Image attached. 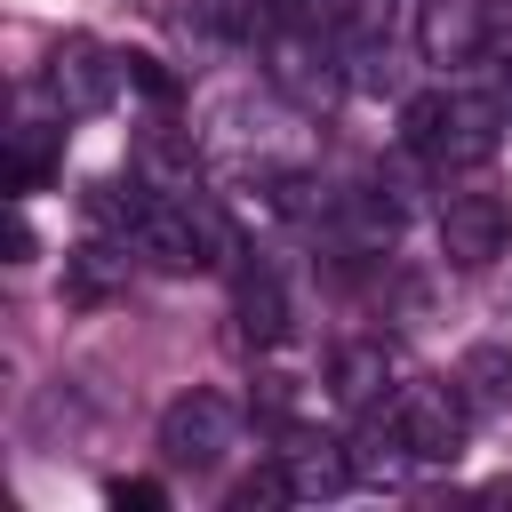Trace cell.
<instances>
[{
	"mask_svg": "<svg viewBox=\"0 0 512 512\" xmlns=\"http://www.w3.org/2000/svg\"><path fill=\"white\" fill-rule=\"evenodd\" d=\"M456 384H464L472 416H504V408H512V352H504V344H472V352L456 360Z\"/></svg>",
	"mask_w": 512,
	"mask_h": 512,
	"instance_id": "obj_10",
	"label": "cell"
},
{
	"mask_svg": "<svg viewBox=\"0 0 512 512\" xmlns=\"http://www.w3.org/2000/svg\"><path fill=\"white\" fill-rule=\"evenodd\" d=\"M504 232H512V216H504L496 192H448V200H440V256H448L456 272L496 264V256H504Z\"/></svg>",
	"mask_w": 512,
	"mask_h": 512,
	"instance_id": "obj_6",
	"label": "cell"
},
{
	"mask_svg": "<svg viewBox=\"0 0 512 512\" xmlns=\"http://www.w3.org/2000/svg\"><path fill=\"white\" fill-rule=\"evenodd\" d=\"M40 88H48V104L64 112V120H88V112H104L120 88H128V64L112 56V48H96V40H56L48 48V72H40Z\"/></svg>",
	"mask_w": 512,
	"mask_h": 512,
	"instance_id": "obj_3",
	"label": "cell"
},
{
	"mask_svg": "<svg viewBox=\"0 0 512 512\" xmlns=\"http://www.w3.org/2000/svg\"><path fill=\"white\" fill-rule=\"evenodd\" d=\"M416 456H408V440H400V424H392V408L384 416H368L360 432H352V480H400Z\"/></svg>",
	"mask_w": 512,
	"mask_h": 512,
	"instance_id": "obj_12",
	"label": "cell"
},
{
	"mask_svg": "<svg viewBox=\"0 0 512 512\" xmlns=\"http://www.w3.org/2000/svg\"><path fill=\"white\" fill-rule=\"evenodd\" d=\"M416 56L424 64L488 56V0H416Z\"/></svg>",
	"mask_w": 512,
	"mask_h": 512,
	"instance_id": "obj_7",
	"label": "cell"
},
{
	"mask_svg": "<svg viewBox=\"0 0 512 512\" xmlns=\"http://www.w3.org/2000/svg\"><path fill=\"white\" fill-rule=\"evenodd\" d=\"M120 280H128V248H112V240H88V248H72V256H64V296H72V304L112 296Z\"/></svg>",
	"mask_w": 512,
	"mask_h": 512,
	"instance_id": "obj_11",
	"label": "cell"
},
{
	"mask_svg": "<svg viewBox=\"0 0 512 512\" xmlns=\"http://www.w3.org/2000/svg\"><path fill=\"white\" fill-rule=\"evenodd\" d=\"M264 504H296V472L288 464H264L232 488V512H264Z\"/></svg>",
	"mask_w": 512,
	"mask_h": 512,
	"instance_id": "obj_14",
	"label": "cell"
},
{
	"mask_svg": "<svg viewBox=\"0 0 512 512\" xmlns=\"http://www.w3.org/2000/svg\"><path fill=\"white\" fill-rule=\"evenodd\" d=\"M232 448H240V408H232L224 392L192 384V392H176V400L160 408V456H168L176 472H216Z\"/></svg>",
	"mask_w": 512,
	"mask_h": 512,
	"instance_id": "obj_2",
	"label": "cell"
},
{
	"mask_svg": "<svg viewBox=\"0 0 512 512\" xmlns=\"http://www.w3.org/2000/svg\"><path fill=\"white\" fill-rule=\"evenodd\" d=\"M104 496H112V504H160V488H152V480H112Z\"/></svg>",
	"mask_w": 512,
	"mask_h": 512,
	"instance_id": "obj_15",
	"label": "cell"
},
{
	"mask_svg": "<svg viewBox=\"0 0 512 512\" xmlns=\"http://www.w3.org/2000/svg\"><path fill=\"white\" fill-rule=\"evenodd\" d=\"M136 248L152 264H168V272H208L224 256V232H216V216L200 200H152L144 224H136Z\"/></svg>",
	"mask_w": 512,
	"mask_h": 512,
	"instance_id": "obj_5",
	"label": "cell"
},
{
	"mask_svg": "<svg viewBox=\"0 0 512 512\" xmlns=\"http://www.w3.org/2000/svg\"><path fill=\"white\" fill-rule=\"evenodd\" d=\"M232 312H240V336H248V344H280V336H288V288H280V272H272V264H240Z\"/></svg>",
	"mask_w": 512,
	"mask_h": 512,
	"instance_id": "obj_8",
	"label": "cell"
},
{
	"mask_svg": "<svg viewBox=\"0 0 512 512\" xmlns=\"http://www.w3.org/2000/svg\"><path fill=\"white\" fill-rule=\"evenodd\" d=\"M288 472H296V496H344V488H352V448L304 440V448L288 456Z\"/></svg>",
	"mask_w": 512,
	"mask_h": 512,
	"instance_id": "obj_13",
	"label": "cell"
},
{
	"mask_svg": "<svg viewBox=\"0 0 512 512\" xmlns=\"http://www.w3.org/2000/svg\"><path fill=\"white\" fill-rule=\"evenodd\" d=\"M488 48H496V56H504V72H512V32H504V40H496V32H488Z\"/></svg>",
	"mask_w": 512,
	"mask_h": 512,
	"instance_id": "obj_16",
	"label": "cell"
},
{
	"mask_svg": "<svg viewBox=\"0 0 512 512\" xmlns=\"http://www.w3.org/2000/svg\"><path fill=\"white\" fill-rule=\"evenodd\" d=\"M392 424H400L416 464H456L464 432H472V400H464V384H408L392 400Z\"/></svg>",
	"mask_w": 512,
	"mask_h": 512,
	"instance_id": "obj_4",
	"label": "cell"
},
{
	"mask_svg": "<svg viewBox=\"0 0 512 512\" xmlns=\"http://www.w3.org/2000/svg\"><path fill=\"white\" fill-rule=\"evenodd\" d=\"M328 392H336L344 408H376V400L392 392V352H384V344H336Z\"/></svg>",
	"mask_w": 512,
	"mask_h": 512,
	"instance_id": "obj_9",
	"label": "cell"
},
{
	"mask_svg": "<svg viewBox=\"0 0 512 512\" xmlns=\"http://www.w3.org/2000/svg\"><path fill=\"white\" fill-rule=\"evenodd\" d=\"M400 144L432 168H480L504 144V104L496 96H464V88H424L400 112Z\"/></svg>",
	"mask_w": 512,
	"mask_h": 512,
	"instance_id": "obj_1",
	"label": "cell"
}]
</instances>
